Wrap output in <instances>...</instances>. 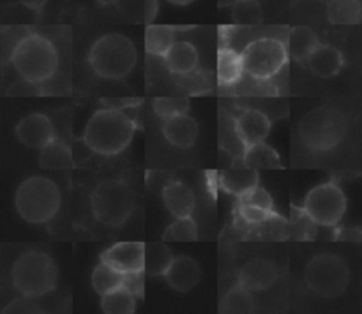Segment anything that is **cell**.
Masks as SVG:
<instances>
[{"mask_svg": "<svg viewBox=\"0 0 362 314\" xmlns=\"http://www.w3.org/2000/svg\"><path fill=\"white\" fill-rule=\"evenodd\" d=\"M277 279V267L266 259H253L239 272L238 283L249 291H262L270 287Z\"/></svg>", "mask_w": 362, "mask_h": 314, "instance_id": "cell-13", "label": "cell"}, {"mask_svg": "<svg viewBox=\"0 0 362 314\" xmlns=\"http://www.w3.org/2000/svg\"><path fill=\"white\" fill-rule=\"evenodd\" d=\"M93 72L105 79H122L137 64V50L123 34L109 33L99 37L88 52Z\"/></svg>", "mask_w": 362, "mask_h": 314, "instance_id": "cell-4", "label": "cell"}, {"mask_svg": "<svg viewBox=\"0 0 362 314\" xmlns=\"http://www.w3.org/2000/svg\"><path fill=\"white\" fill-rule=\"evenodd\" d=\"M123 276L124 273L116 270L109 263L100 260V263H98L92 272V277H90L92 287L100 296L106 294L117 287H122Z\"/></svg>", "mask_w": 362, "mask_h": 314, "instance_id": "cell-28", "label": "cell"}, {"mask_svg": "<svg viewBox=\"0 0 362 314\" xmlns=\"http://www.w3.org/2000/svg\"><path fill=\"white\" fill-rule=\"evenodd\" d=\"M238 212H239L240 218L250 225H259V223H263L264 221L276 216L274 211H266V209H262L257 207L245 205V204H239V202H238Z\"/></svg>", "mask_w": 362, "mask_h": 314, "instance_id": "cell-37", "label": "cell"}, {"mask_svg": "<svg viewBox=\"0 0 362 314\" xmlns=\"http://www.w3.org/2000/svg\"><path fill=\"white\" fill-rule=\"evenodd\" d=\"M153 109L157 116L167 119L174 115L187 113L189 109V100L185 96H164L153 100Z\"/></svg>", "mask_w": 362, "mask_h": 314, "instance_id": "cell-33", "label": "cell"}, {"mask_svg": "<svg viewBox=\"0 0 362 314\" xmlns=\"http://www.w3.org/2000/svg\"><path fill=\"white\" fill-rule=\"evenodd\" d=\"M72 151L69 146L58 137H54L40 149L38 163L45 170H66L72 165Z\"/></svg>", "mask_w": 362, "mask_h": 314, "instance_id": "cell-24", "label": "cell"}, {"mask_svg": "<svg viewBox=\"0 0 362 314\" xmlns=\"http://www.w3.org/2000/svg\"><path fill=\"white\" fill-rule=\"evenodd\" d=\"M24 7H27L31 11L35 13H41V10L44 8V6L47 4L48 0H18Z\"/></svg>", "mask_w": 362, "mask_h": 314, "instance_id": "cell-41", "label": "cell"}, {"mask_svg": "<svg viewBox=\"0 0 362 314\" xmlns=\"http://www.w3.org/2000/svg\"><path fill=\"white\" fill-rule=\"evenodd\" d=\"M315 222L303 211V208L291 207V232L296 239H313Z\"/></svg>", "mask_w": 362, "mask_h": 314, "instance_id": "cell-34", "label": "cell"}, {"mask_svg": "<svg viewBox=\"0 0 362 314\" xmlns=\"http://www.w3.org/2000/svg\"><path fill=\"white\" fill-rule=\"evenodd\" d=\"M40 92V83H34L23 78L14 81L7 89V95H38Z\"/></svg>", "mask_w": 362, "mask_h": 314, "instance_id": "cell-39", "label": "cell"}, {"mask_svg": "<svg viewBox=\"0 0 362 314\" xmlns=\"http://www.w3.org/2000/svg\"><path fill=\"white\" fill-rule=\"evenodd\" d=\"M243 72L257 81H266L281 71L287 64L286 45L273 37H262L250 41L240 52Z\"/></svg>", "mask_w": 362, "mask_h": 314, "instance_id": "cell-9", "label": "cell"}, {"mask_svg": "<svg viewBox=\"0 0 362 314\" xmlns=\"http://www.w3.org/2000/svg\"><path fill=\"white\" fill-rule=\"evenodd\" d=\"M134 130V122L120 109L106 107L90 116L83 132V141L95 153L113 156L129 146Z\"/></svg>", "mask_w": 362, "mask_h": 314, "instance_id": "cell-1", "label": "cell"}, {"mask_svg": "<svg viewBox=\"0 0 362 314\" xmlns=\"http://www.w3.org/2000/svg\"><path fill=\"white\" fill-rule=\"evenodd\" d=\"M14 207L28 223L49 222L61 207V194L57 184L42 175H31L20 182L14 194Z\"/></svg>", "mask_w": 362, "mask_h": 314, "instance_id": "cell-5", "label": "cell"}, {"mask_svg": "<svg viewBox=\"0 0 362 314\" xmlns=\"http://www.w3.org/2000/svg\"><path fill=\"white\" fill-rule=\"evenodd\" d=\"M163 120V134L170 144L187 149L195 143L198 136V124L191 116L187 113H180Z\"/></svg>", "mask_w": 362, "mask_h": 314, "instance_id": "cell-16", "label": "cell"}, {"mask_svg": "<svg viewBox=\"0 0 362 314\" xmlns=\"http://www.w3.org/2000/svg\"><path fill=\"white\" fill-rule=\"evenodd\" d=\"M243 75L242 58L238 51L225 45L219 47L216 57V79L221 86H232Z\"/></svg>", "mask_w": 362, "mask_h": 314, "instance_id": "cell-20", "label": "cell"}, {"mask_svg": "<svg viewBox=\"0 0 362 314\" xmlns=\"http://www.w3.org/2000/svg\"><path fill=\"white\" fill-rule=\"evenodd\" d=\"M235 1H238V0H218V3H219V7H225V6H232Z\"/></svg>", "mask_w": 362, "mask_h": 314, "instance_id": "cell-43", "label": "cell"}, {"mask_svg": "<svg viewBox=\"0 0 362 314\" xmlns=\"http://www.w3.org/2000/svg\"><path fill=\"white\" fill-rule=\"evenodd\" d=\"M143 256H144V243L136 240L117 242L109 249H106L100 260L109 263L116 270L122 273L143 270Z\"/></svg>", "mask_w": 362, "mask_h": 314, "instance_id": "cell-12", "label": "cell"}, {"mask_svg": "<svg viewBox=\"0 0 362 314\" xmlns=\"http://www.w3.org/2000/svg\"><path fill=\"white\" fill-rule=\"evenodd\" d=\"M90 205L95 218L100 223L117 228L130 218L134 208V194L120 180H105L92 191Z\"/></svg>", "mask_w": 362, "mask_h": 314, "instance_id": "cell-6", "label": "cell"}, {"mask_svg": "<svg viewBox=\"0 0 362 314\" xmlns=\"http://www.w3.org/2000/svg\"><path fill=\"white\" fill-rule=\"evenodd\" d=\"M232 21L238 25H256L262 21V7L257 0H238L232 4Z\"/></svg>", "mask_w": 362, "mask_h": 314, "instance_id": "cell-32", "label": "cell"}, {"mask_svg": "<svg viewBox=\"0 0 362 314\" xmlns=\"http://www.w3.org/2000/svg\"><path fill=\"white\" fill-rule=\"evenodd\" d=\"M171 260H173V253L165 243L163 242L144 243V256H143L144 274L151 277L164 276Z\"/></svg>", "mask_w": 362, "mask_h": 314, "instance_id": "cell-25", "label": "cell"}, {"mask_svg": "<svg viewBox=\"0 0 362 314\" xmlns=\"http://www.w3.org/2000/svg\"><path fill=\"white\" fill-rule=\"evenodd\" d=\"M243 167L252 170H274L281 168L280 157L273 147L266 144L264 141L253 143L245 147L243 151Z\"/></svg>", "mask_w": 362, "mask_h": 314, "instance_id": "cell-22", "label": "cell"}, {"mask_svg": "<svg viewBox=\"0 0 362 314\" xmlns=\"http://www.w3.org/2000/svg\"><path fill=\"white\" fill-rule=\"evenodd\" d=\"M346 120L335 109L318 107L307 113L298 126L301 141L314 151H327L342 141L346 134Z\"/></svg>", "mask_w": 362, "mask_h": 314, "instance_id": "cell-7", "label": "cell"}, {"mask_svg": "<svg viewBox=\"0 0 362 314\" xmlns=\"http://www.w3.org/2000/svg\"><path fill=\"white\" fill-rule=\"evenodd\" d=\"M167 1L171 3V4H174V6H187V4L192 3L194 0H167Z\"/></svg>", "mask_w": 362, "mask_h": 314, "instance_id": "cell-42", "label": "cell"}, {"mask_svg": "<svg viewBox=\"0 0 362 314\" xmlns=\"http://www.w3.org/2000/svg\"><path fill=\"white\" fill-rule=\"evenodd\" d=\"M10 276L18 294L37 298L49 294L57 287L58 269L45 252L28 250L14 260Z\"/></svg>", "mask_w": 362, "mask_h": 314, "instance_id": "cell-3", "label": "cell"}, {"mask_svg": "<svg viewBox=\"0 0 362 314\" xmlns=\"http://www.w3.org/2000/svg\"><path fill=\"white\" fill-rule=\"evenodd\" d=\"M201 270L198 263L189 256L173 257L164 277L168 286L177 291H188L194 289L199 280Z\"/></svg>", "mask_w": 362, "mask_h": 314, "instance_id": "cell-15", "label": "cell"}, {"mask_svg": "<svg viewBox=\"0 0 362 314\" xmlns=\"http://www.w3.org/2000/svg\"><path fill=\"white\" fill-rule=\"evenodd\" d=\"M198 238V228L195 221L189 216H178L174 222H171L164 233L163 240L165 242H192Z\"/></svg>", "mask_w": 362, "mask_h": 314, "instance_id": "cell-31", "label": "cell"}, {"mask_svg": "<svg viewBox=\"0 0 362 314\" xmlns=\"http://www.w3.org/2000/svg\"><path fill=\"white\" fill-rule=\"evenodd\" d=\"M327 18L335 25H355L361 23L362 8L359 0H329L325 3Z\"/></svg>", "mask_w": 362, "mask_h": 314, "instance_id": "cell-26", "label": "cell"}, {"mask_svg": "<svg viewBox=\"0 0 362 314\" xmlns=\"http://www.w3.org/2000/svg\"><path fill=\"white\" fill-rule=\"evenodd\" d=\"M235 132L243 146L264 141L270 132L269 117L256 109L243 110L235 122Z\"/></svg>", "mask_w": 362, "mask_h": 314, "instance_id": "cell-14", "label": "cell"}, {"mask_svg": "<svg viewBox=\"0 0 362 314\" xmlns=\"http://www.w3.org/2000/svg\"><path fill=\"white\" fill-rule=\"evenodd\" d=\"M16 136L25 147L40 150L55 137V130L47 115L33 112L25 115L16 124Z\"/></svg>", "mask_w": 362, "mask_h": 314, "instance_id": "cell-11", "label": "cell"}, {"mask_svg": "<svg viewBox=\"0 0 362 314\" xmlns=\"http://www.w3.org/2000/svg\"><path fill=\"white\" fill-rule=\"evenodd\" d=\"M310 71L320 78H332L342 69V52L329 44H318L307 58Z\"/></svg>", "mask_w": 362, "mask_h": 314, "instance_id": "cell-18", "label": "cell"}, {"mask_svg": "<svg viewBox=\"0 0 362 314\" xmlns=\"http://www.w3.org/2000/svg\"><path fill=\"white\" fill-rule=\"evenodd\" d=\"M8 62L20 78L41 85L55 74L59 57L51 40L28 31L13 48Z\"/></svg>", "mask_w": 362, "mask_h": 314, "instance_id": "cell-2", "label": "cell"}, {"mask_svg": "<svg viewBox=\"0 0 362 314\" xmlns=\"http://www.w3.org/2000/svg\"><path fill=\"white\" fill-rule=\"evenodd\" d=\"M255 310V301L249 290L242 286L230 289L219 304V313L229 314H242L252 313Z\"/></svg>", "mask_w": 362, "mask_h": 314, "instance_id": "cell-30", "label": "cell"}, {"mask_svg": "<svg viewBox=\"0 0 362 314\" xmlns=\"http://www.w3.org/2000/svg\"><path fill=\"white\" fill-rule=\"evenodd\" d=\"M165 68L175 75H189L198 66V51L188 41H174L163 57Z\"/></svg>", "mask_w": 362, "mask_h": 314, "instance_id": "cell-17", "label": "cell"}, {"mask_svg": "<svg viewBox=\"0 0 362 314\" xmlns=\"http://www.w3.org/2000/svg\"><path fill=\"white\" fill-rule=\"evenodd\" d=\"M238 202L245 204V205L257 207V208H262L266 211H274V205H273V199H272L270 194L259 185L253 187L243 195L238 197Z\"/></svg>", "mask_w": 362, "mask_h": 314, "instance_id": "cell-35", "label": "cell"}, {"mask_svg": "<svg viewBox=\"0 0 362 314\" xmlns=\"http://www.w3.org/2000/svg\"><path fill=\"white\" fill-rule=\"evenodd\" d=\"M304 281L317 296L335 298L345 291L349 281V272L339 256L334 253H320L307 263Z\"/></svg>", "mask_w": 362, "mask_h": 314, "instance_id": "cell-8", "label": "cell"}, {"mask_svg": "<svg viewBox=\"0 0 362 314\" xmlns=\"http://www.w3.org/2000/svg\"><path fill=\"white\" fill-rule=\"evenodd\" d=\"M100 307L106 314H132L136 311V301L134 297L122 286L102 294Z\"/></svg>", "mask_w": 362, "mask_h": 314, "instance_id": "cell-29", "label": "cell"}, {"mask_svg": "<svg viewBox=\"0 0 362 314\" xmlns=\"http://www.w3.org/2000/svg\"><path fill=\"white\" fill-rule=\"evenodd\" d=\"M122 286L136 298H143L144 296V272L137 270V272H129L124 273L123 276V283Z\"/></svg>", "mask_w": 362, "mask_h": 314, "instance_id": "cell-38", "label": "cell"}, {"mask_svg": "<svg viewBox=\"0 0 362 314\" xmlns=\"http://www.w3.org/2000/svg\"><path fill=\"white\" fill-rule=\"evenodd\" d=\"M119 0H98V3L103 4V6H112V4H116Z\"/></svg>", "mask_w": 362, "mask_h": 314, "instance_id": "cell-44", "label": "cell"}, {"mask_svg": "<svg viewBox=\"0 0 362 314\" xmlns=\"http://www.w3.org/2000/svg\"><path fill=\"white\" fill-rule=\"evenodd\" d=\"M163 201L175 218L189 216L195 209V195L182 181H170L163 190Z\"/></svg>", "mask_w": 362, "mask_h": 314, "instance_id": "cell-19", "label": "cell"}, {"mask_svg": "<svg viewBox=\"0 0 362 314\" xmlns=\"http://www.w3.org/2000/svg\"><path fill=\"white\" fill-rule=\"evenodd\" d=\"M175 41V28L164 24H147L144 31V48L154 57H164Z\"/></svg>", "mask_w": 362, "mask_h": 314, "instance_id": "cell-27", "label": "cell"}, {"mask_svg": "<svg viewBox=\"0 0 362 314\" xmlns=\"http://www.w3.org/2000/svg\"><path fill=\"white\" fill-rule=\"evenodd\" d=\"M320 1H322V3H327V1H329V0H320Z\"/></svg>", "mask_w": 362, "mask_h": 314, "instance_id": "cell-45", "label": "cell"}, {"mask_svg": "<svg viewBox=\"0 0 362 314\" xmlns=\"http://www.w3.org/2000/svg\"><path fill=\"white\" fill-rule=\"evenodd\" d=\"M30 30L27 28H16V27H8V28H3L1 31V58L3 62H8L10 55L13 52V48L16 47V44L21 40V37L24 34H27Z\"/></svg>", "mask_w": 362, "mask_h": 314, "instance_id": "cell-36", "label": "cell"}, {"mask_svg": "<svg viewBox=\"0 0 362 314\" xmlns=\"http://www.w3.org/2000/svg\"><path fill=\"white\" fill-rule=\"evenodd\" d=\"M301 208L315 223L334 226L345 214L346 199L339 185L328 181L314 187L307 194Z\"/></svg>", "mask_w": 362, "mask_h": 314, "instance_id": "cell-10", "label": "cell"}, {"mask_svg": "<svg viewBox=\"0 0 362 314\" xmlns=\"http://www.w3.org/2000/svg\"><path fill=\"white\" fill-rule=\"evenodd\" d=\"M259 182V174L256 170L252 168H229L223 170L219 174V185L221 188L235 197H240Z\"/></svg>", "mask_w": 362, "mask_h": 314, "instance_id": "cell-21", "label": "cell"}, {"mask_svg": "<svg viewBox=\"0 0 362 314\" xmlns=\"http://www.w3.org/2000/svg\"><path fill=\"white\" fill-rule=\"evenodd\" d=\"M320 44L317 34L308 25H294L288 33L287 52L298 62L307 61L310 54Z\"/></svg>", "mask_w": 362, "mask_h": 314, "instance_id": "cell-23", "label": "cell"}, {"mask_svg": "<svg viewBox=\"0 0 362 314\" xmlns=\"http://www.w3.org/2000/svg\"><path fill=\"white\" fill-rule=\"evenodd\" d=\"M158 11V0H144V21L146 24L153 23Z\"/></svg>", "mask_w": 362, "mask_h": 314, "instance_id": "cell-40", "label": "cell"}]
</instances>
